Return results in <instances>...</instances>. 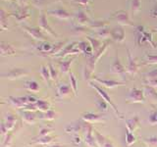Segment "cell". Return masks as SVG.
<instances>
[{
    "mask_svg": "<svg viewBox=\"0 0 157 147\" xmlns=\"http://www.w3.org/2000/svg\"><path fill=\"white\" fill-rule=\"evenodd\" d=\"M128 59H129V64H128L127 67V72L131 75H136L139 71V65L136 64V59L132 57V54L129 49H128Z\"/></svg>",
    "mask_w": 157,
    "mask_h": 147,
    "instance_id": "obj_11",
    "label": "cell"
},
{
    "mask_svg": "<svg viewBox=\"0 0 157 147\" xmlns=\"http://www.w3.org/2000/svg\"><path fill=\"white\" fill-rule=\"evenodd\" d=\"M72 87L69 86L67 85H59L58 89H57V96L59 98H65V97H68L69 95L71 94L72 92Z\"/></svg>",
    "mask_w": 157,
    "mask_h": 147,
    "instance_id": "obj_19",
    "label": "cell"
},
{
    "mask_svg": "<svg viewBox=\"0 0 157 147\" xmlns=\"http://www.w3.org/2000/svg\"><path fill=\"white\" fill-rule=\"evenodd\" d=\"M74 142H75L76 144L81 143V137H80V136H76V137H75V139H74Z\"/></svg>",
    "mask_w": 157,
    "mask_h": 147,
    "instance_id": "obj_48",
    "label": "cell"
},
{
    "mask_svg": "<svg viewBox=\"0 0 157 147\" xmlns=\"http://www.w3.org/2000/svg\"><path fill=\"white\" fill-rule=\"evenodd\" d=\"M38 99H36L34 96H28V101H29V104H36L37 102Z\"/></svg>",
    "mask_w": 157,
    "mask_h": 147,
    "instance_id": "obj_46",
    "label": "cell"
},
{
    "mask_svg": "<svg viewBox=\"0 0 157 147\" xmlns=\"http://www.w3.org/2000/svg\"><path fill=\"white\" fill-rule=\"evenodd\" d=\"M87 2H88V0H80V3H82V4H87Z\"/></svg>",
    "mask_w": 157,
    "mask_h": 147,
    "instance_id": "obj_49",
    "label": "cell"
},
{
    "mask_svg": "<svg viewBox=\"0 0 157 147\" xmlns=\"http://www.w3.org/2000/svg\"><path fill=\"white\" fill-rule=\"evenodd\" d=\"M13 16L16 17L18 21L22 22L26 18L29 17V12H28V10L26 8H25V9H21V10H19V11H17L16 13H14Z\"/></svg>",
    "mask_w": 157,
    "mask_h": 147,
    "instance_id": "obj_25",
    "label": "cell"
},
{
    "mask_svg": "<svg viewBox=\"0 0 157 147\" xmlns=\"http://www.w3.org/2000/svg\"><path fill=\"white\" fill-rule=\"evenodd\" d=\"M147 83H148L149 86H151L152 88H154V89L157 91V77H149L148 81H147Z\"/></svg>",
    "mask_w": 157,
    "mask_h": 147,
    "instance_id": "obj_40",
    "label": "cell"
},
{
    "mask_svg": "<svg viewBox=\"0 0 157 147\" xmlns=\"http://www.w3.org/2000/svg\"><path fill=\"white\" fill-rule=\"evenodd\" d=\"M107 46H108V43L106 42V43H104L103 44V46L101 47V49L99 51H97L96 53H94L93 55L91 56V58L90 59V62H88V64H87V67L90 69V70L93 72V69H94V67H95V64H96V62L99 60V58L104 54V52L106 51V49H107Z\"/></svg>",
    "mask_w": 157,
    "mask_h": 147,
    "instance_id": "obj_4",
    "label": "cell"
},
{
    "mask_svg": "<svg viewBox=\"0 0 157 147\" xmlns=\"http://www.w3.org/2000/svg\"><path fill=\"white\" fill-rule=\"evenodd\" d=\"M69 75H70V81H71V87L73 89V92L75 93L76 96H78V81L73 73H70Z\"/></svg>",
    "mask_w": 157,
    "mask_h": 147,
    "instance_id": "obj_29",
    "label": "cell"
},
{
    "mask_svg": "<svg viewBox=\"0 0 157 147\" xmlns=\"http://www.w3.org/2000/svg\"><path fill=\"white\" fill-rule=\"evenodd\" d=\"M53 130L50 129V127H42V129H40V130H39V134L38 136L41 137V136H46V135H49V134L50 132H52Z\"/></svg>",
    "mask_w": 157,
    "mask_h": 147,
    "instance_id": "obj_37",
    "label": "cell"
},
{
    "mask_svg": "<svg viewBox=\"0 0 157 147\" xmlns=\"http://www.w3.org/2000/svg\"><path fill=\"white\" fill-rule=\"evenodd\" d=\"M110 34H111V37L114 39L115 41L123 42L125 40V31L120 26L115 27L114 28H113L110 32Z\"/></svg>",
    "mask_w": 157,
    "mask_h": 147,
    "instance_id": "obj_9",
    "label": "cell"
},
{
    "mask_svg": "<svg viewBox=\"0 0 157 147\" xmlns=\"http://www.w3.org/2000/svg\"><path fill=\"white\" fill-rule=\"evenodd\" d=\"M39 27H40L41 29H44L48 34H50L52 36H56V33L52 31V28L49 27V24H47L45 14H41L40 18H39Z\"/></svg>",
    "mask_w": 157,
    "mask_h": 147,
    "instance_id": "obj_15",
    "label": "cell"
},
{
    "mask_svg": "<svg viewBox=\"0 0 157 147\" xmlns=\"http://www.w3.org/2000/svg\"><path fill=\"white\" fill-rule=\"evenodd\" d=\"M25 87L29 92H33V93H36L39 91V85L36 81H29L25 83Z\"/></svg>",
    "mask_w": 157,
    "mask_h": 147,
    "instance_id": "obj_24",
    "label": "cell"
},
{
    "mask_svg": "<svg viewBox=\"0 0 157 147\" xmlns=\"http://www.w3.org/2000/svg\"><path fill=\"white\" fill-rule=\"evenodd\" d=\"M94 134H95V139H96L97 144L101 147V145H102L103 143H104L105 140H106V139H105V137H104V136H102L96 130H94Z\"/></svg>",
    "mask_w": 157,
    "mask_h": 147,
    "instance_id": "obj_34",
    "label": "cell"
},
{
    "mask_svg": "<svg viewBox=\"0 0 157 147\" xmlns=\"http://www.w3.org/2000/svg\"><path fill=\"white\" fill-rule=\"evenodd\" d=\"M54 140V137L50 136V135H46V136H41L39 138L36 139L33 144H41V145H47V144H50L51 142Z\"/></svg>",
    "mask_w": 157,
    "mask_h": 147,
    "instance_id": "obj_23",
    "label": "cell"
},
{
    "mask_svg": "<svg viewBox=\"0 0 157 147\" xmlns=\"http://www.w3.org/2000/svg\"><path fill=\"white\" fill-rule=\"evenodd\" d=\"M0 131H1V135L2 136H6L8 134V130H7V127L5 126L4 122L1 123V125H0Z\"/></svg>",
    "mask_w": 157,
    "mask_h": 147,
    "instance_id": "obj_45",
    "label": "cell"
},
{
    "mask_svg": "<svg viewBox=\"0 0 157 147\" xmlns=\"http://www.w3.org/2000/svg\"><path fill=\"white\" fill-rule=\"evenodd\" d=\"M36 108H37V110H39L40 112L42 113H45L47 111L50 110V103L47 102L46 100H42V99H38L37 102L36 103Z\"/></svg>",
    "mask_w": 157,
    "mask_h": 147,
    "instance_id": "obj_21",
    "label": "cell"
},
{
    "mask_svg": "<svg viewBox=\"0 0 157 147\" xmlns=\"http://www.w3.org/2000/svg\"><path fill=\"white\" fill-rule=\"evenodd\" d=\"M48 68H49V71H50V77H51V80L56 81V80H57V76H58L57 71L55 70V69H54V67L51 65V64H49V65H48Z\"/></svg>",
    "mask_w": 157,
    "mask_h": 147,
    "instance_id": "obj_38",
    "label": "cell"
},
{
    "mask_svg": "<svg viewBox=\"0 0 157 147\" xmlns=\"http://www.w3.org/2000/svg\"><path fill=\"white\" fill-rule=\"evenodd\" d=\"M0 53H1V56H13L16 53V49L11 44L1 41V43H0Z\"/></svg>",
    "mask_w": 157,
    "mask_h": 147,
    "instance_id": "obj_10",
    "label": "cell"
},
{
    "mask_svg": "<svg viewBox=\"0 0 157 147\" xmlns=\"http://www.w3.org/2000/svg\"><path fill=\"white\" fill-rule=\"evenodd\" d=\"M111 73L112 74H117V75H124L126 73L125 67L122 65V63L120 62V59L116 57L114 63L112 64L111 67Z\"/></svg>",
    "mask_w": 157,
    "mask_h": 147,
    "instance_id": "obj_14",
    "label": "cell"
},
{
    "mask_svg": "<svg viewBox=\"0 0 157 147\" xmlns=\"http://www.w3.org/2000/svg\"><path fill=\"white\" fill-rule=\"evenodd\" d=\"M108 105H109V104H108L105 100H103L101 97L98 100H96V106H97L98 110H99L100 112L108 111Z\"/></svg>",
    "mask_w": 157,
    "mask_h": 147,
    "instance_id": "obj_28",
    "label": "cell"
},
{
    "mask_svg": "<svg viewBox=\"0 0 157 147\" xmlns=\"http://www.w3.org/2000/svg\"><path fill=\"white\" fill-rule=\"evenodd\" d=\"M92 80L96 81L97 83H99L102 86H104L106 88H114L116 86H121L123 85V82L121 81H117L114 80H103V78H99L95 76L92 77Z\"/></svg>",
    "mask_w": 157,
    "mask_h": 147,
    "instance_id": "obj_5",
    "label": "cell"
},
{
    "mask_svg": "<svg viewBox=\"0 0 157 147\" xmlns=\"http://www.w3.org/2000/svg\"><path fill=\"white\" fill-rule=\"evenodd\" d=\"M136 142V136L134 134V132H131L130 130H126V143L127 145H132Z\"/></svg>",
    "mask_w": 157,
    "mask_h": 147,
    "instance_id": "obj_30",
    "label": "cell"
},
{
    "mask_svg": "<svg viewBox=\"0 0 157 147\" xmlns=\"http://www.w3.org/2000/svg\"><path fill=\"white\" fill-rule=\"evenodd\" d=\"M75 59H76V57L74 56L70 59H68V60H66V61L60 62V71L62 74H68L69 73V71H70V67L73 64V62L75 61Z\"/></svg>",
    "mask_w": 157,
    "mask_h": 147,
    "instance_id": "obj_20",
    "label": "cell"
},
{
    "mask_svg": "<svg viewBox=\"0 0 157 147\" xmlns=\"http://www.w3.org/2000/svg\"><path fill=\"white\" fill-rule=\"evenodd\" d=\"M46 147H64V146H61V145H48Z\"/></svg>",
    "mask_w": 157,
    "mask_h": 147,
    "instance_id": "obj_51",
    "label": "cell"
},
{
    "mask_svg": "<svg viewBox=\"0 0 157 147\" xmlns=\"http://www.w3.org/2000/svg\"><path fill=\"white\" fill-rule=\"evenodd\" d=\"M146 64H157V55H146Z\"/></svg>",
    "mask_w": 157,
    "mask_h": 147,
    "instance_id": "obj_42",
    "label": "cell"
},
{
    "mask_svg": "<svg viewBox=\"0 0 157 147\" xmlns=\"http://www.w3.org/2000/svg\"><path fill=\"white\" fill-rule=\"evenodd\" d=\"M87 39L90 41L91 46H92V48H93V51H94V53H96L97 51H99V50H100V49H101V45H102L100 40H98L97 38H92V37H90V36H88Z\"/></svg>",
    "mask_w": 157,
    "mask_h": 147,
    "instance_id": "obj_27",
    "label": "cell"
},
{
    "mask_svg": "<svg viewBox=\"0 0 157 147\" xmlns=\"http://www.w3.org/2000/svg\"><path fill=\"white\" fill-rule=\"evenodd\" d=\"M92 126H87V130H86V134L85 137V143L88 147H97V142L96 139L93 137L92 135Z\"/></svg>",
    "mask_w": 157,
    "mask_h": 147,
    "instance_id": "obj_12",
    "label": "cell"
},
{
    "mask_svg": "<svg viewBox=\"0 0 157 147\" xmlns=\"http://www.w3.org/2000/svg\"><path fill=\"white\" fill-rule=\"evenodd\" d=\"M152 14H153V15H152V16H154V17H157V8L154 10V11L153 12H152Z\"/></svg>",
    "mask_w": 157,
    "mask_h": 147,
    "instance_id": "obj_50",
    "label": "cell"
},
{
    "mask_svg": "<svg viewBox=\"0 0 157 147\" xmlns=\"http://www.w3.org/2000/svg\"><path fill=\"white\" fill-rule=\"evenodd\" d=\"M82 119L86 122V123H102V122H105V119L103 118L101 115H97V114H94V113H85V114H82Z\"/></svg>",
    "mask_w": 157,
    "mask_h": 147,
    "instance_id": "obj_8",
    "label": "cell"
},
{
    "mask_svg": "<svg viewBox=\"0 0 157 147\" xmlns=\"http://www.w3.org/2000/svg\"><path fill=\"white\" fill-rule=\"evenodd\" d=\"M113 19H115L116 21H118L119 23L123 24H129V26H131V21L129 19V15H128L127 12L125 11H119L115 13L114 15H113Z\"/></svg>",
    "mask_w": 157,
    "mask_h": 147,
    "instance_id": "obj_13",
    "label": "cell"
},
{
    "mask_svg": "<svg viewBox=\"0 0 157 147\" xmlns=\"http://www.w3.org/2000/svg\"><path fill=\"white\" fill-rule=\"evenodd\" d=\"M5 126L7 127L8 131H11L15 129V126H16V124H17V118L15 117L14 115L12 114H7L6 117H5Z\"/></svg>",
    "mask_w": 157,
    "mask_h": 147,
    "instance_id": "obj_17",
    "label": "cell"
},
{
    "mask_svg": "<svg viewBox=\"0 0 157 147\" xmlns=\"http://www.w3.org/2000/svg\"><path fill=\"white\" fill-rule=\"evenodd\" d=\"M149 124L150 125H156L157 124V111H152L149 115Z\"/></svg>",
    "mask_w": 157,
    "mask_h": 147,
    "instance_id": "obj_36",
    "label": "cell"
},
{
    "mask_svg": "<svg viewBox=\"0 0 157 147\" xmlns=\"http://www.w3.org/2000/svg\"><path fill=\"white\" fill-rule=\"evenodd\" d=\"M23 121L28 125H34L36 122V116L34 114V112L32 111H23L22 112Z\"/></svg>",
    "mask_w": 157,
    "mask_h": 147,
    "instance_id": "obj_16",
    "label": "cell"
},
{
    "mask_svg": "<svg viewBox=\"0 0 157 147\" xmlns=\"http://www.w3.org/2000/svg\"><path fill=\"white\" fill-rule=\"evenodd\" d=\"M9 100L11 102V104L15 106L18 109H24L27 105H29V101H28V96H19V97H13L10 96Z\"/></svg>",
    "mask_w": 157,
    "mask_h": 147,
    "instance_id": "obj_6",
    "label": "cell"
},
{
    "mask_svg": "<svg viewBox=\"0 0 157 147\" xmlns=\"http://www.w3.org/2000/svg\"><path fill=\"white\" fill-rule=\"evenodd\" d=\"M39 72H40V75L42 77V78L44 80V81L48 82L49 80L51 78L50 77V71H49V68L45 67V66H40V69H39Z\"/></svg>",
    "mask_w": 157,
    "mask_h": 147,
    "instance_id": "obj_26",
    "label": "cell"
},
{
    "mask_svg": "<svg viewBox=\"0 0 157 147\" xmlns=\"http://www.w3.org/2000/svg\"><path fill=\"white\" fill-rule=\"evenodd\" d=\"M53 49V45H51L48 42H43L42 45L40 46V50L44 53H49Z\"/></svg>",
    "mask_w": 157,
    "mask_h": 147,
    "instance_id": "obj_35",
    "label": "cell"
},
{
    "mask_svg": "<svg viewBox=\"0 0 157 147\" xmlns=\"http://www.w3.org/2000/svg\"><path fill=\"white\" fill-rule=\"evenodd\" d=\"M55 117H56V113L52 110H49L45 113H43V114L40 116V119L45 120V121H53L55 119Z\"/></svg>",
    "mask_w": 157,
    "mask_h": 147,
    "instance_id": "obj_32",
    "label": "cell"
},
{
    "mask_svg": "<svg viewBox=\"0 0 157 147\" xmlns=\"http://www.w3.org/2000/svg\"><path fill=\"white\" fill-rule=\"evenodd\" d=\"M1 14H0V17H1V28H5V23H6V15H5V12H4V10L2 9L1 10V12H0Z\"/></svg>",
    "mask_w": 157,
    "mask_h": 147,
    "instance_id": "obj_44",
    "label": "cell"
},
{
    "mask_svg": "<svg viewBox=\"0 0 157 147\" xmlns=\"http://www.w3.org/2000/svg\"><path fill=\"white\" fill-rule=\"evenodd\" d=\"M23 28H25V31H26L29 36H32L33 38L37 39V40H40V41L46 40V37L44 36V34L41 32V31L39 28H31V27H28V26H23Z\"/></svg>",
    "mask_w": 157,
    "mask_h": 147,
    "instance_id": "obj_7",
    "label": "cell"
},
{
    "mask_svg": "<svg viewBox=\"0 0 157 147\" xmlns=\"http://www.w3.org/2000/svg\"><path fill=\"white\" fill-rule=\"evenodd\" d=\"M128 100L130 103H144L145 101V95L144 91L140 88H131L129 95H128Z\"/></svg>",
    "mask_w": 157,
    "mask_h": 147,
    "instance_id": "obj_2",
    "label": "cell"
},
{
    "mask_svg": "<svg viewBox=\"0 0 157 147\" xmlns=\"http://www.w3.org/2000/svg\"><path fill=\"white\" fill-rule=\"evenodd\" d=\"M144 141L149 147H155V146H157V136L145 137V138H144Z\"/></svg>",
    "mask_w": 157,
    "mask_h": 147,
    "instance_id": "obj_33",
    "label": "cell"
},
{
    "mask_svg": "<svg viewBox=\"0 0 157 147\" xmlns=\"http://www.w3.org/2000/svg\"><path fill=\"white\" fill-rule=\"evenodd\" d=\"M11 141H12V135L11 134H7L6 136H5L3 147H9L10 144H11Z\"/></svg>",
    "mask_w": 157,
    "mask_h": 147,
    "instance_id": "obj_43",
    "label": "cell"
},
{
    "mask_svg": "<svg viewBox=\"0 0 157 147\" xmlns=\"http://www.w3.org/2000/svg\"><path fill=\"white\" fill-rule=\"evenodd\" d=\"M29 71L26 69H22V68H15L12 69L11 71H9L6 74H2L1 77H7L9 80L14 81V80H19L23 77H26L29 75Z\"/></svg>",
    "mask_w": 157,
    "mask_h": 147,
    "instance_id": "obj_3",
    "label": "cell"
},
{
    "mask_svg": "<svg viewBox=\"0 0 157 147\" xmlns=\"http://www.w3.org/2000/svg\"><path fill=\"white\" fill-rule=\"evenodd\" d=\"M140 9V0H132V10L134 12H137Z\"/></svg>",
    "mask_w": 157,
    "mask_h": 147,
    "instance_id": "obj_41",
    "label": "cell"
},
{
    "mask_svg": "<svg viewBox=\"0 0 157 147\" xmlns=\"http://www.w3.org/2000/svg\"><path fill=\"white\" fill-rule=\"evenodd\" d=\"M88 85H90V87H92V88H94V89L96 90V92H97V94L99 95L103 100H105L108 104L110 105V107L112 108L113 110H114V112L116 113V114L119 116L121 119H123V117H122V115H121V113L118 111V109H117V107H116V105L113 103V101H112V99H111V97L109 96V94L103 89V88L101 87V86H99L98 85H96V83H93V82H91V81H88Z\"/></svg>",
    "mask_w": 157,
    "mask_h": 147,
    "instance_id": "obj_1",
    "label": "cell"
},
{
    "mask_svg": "<svg viewBox=\"0 0 157 147\" xmlns=\"http://www.w3.org/2000/svg\"><path fill=\"white\" fill-rule=\"evenodd\" d=\"M49 14L53 15V16H55L57 18H60V19H68L71 17V15L69 14L67 11L63 9H58V10H51V11L48 12Z\"/></svg>",
    "mask_w": 157,
    "mask_h": 147,
    "instance_id": "obj_22",
    "label": "cell"
},
{
    "mask_svg": "<svg viewBox=\"0 0 157 147\" xmlns=\"http://www.w3.org/2000/svg\"><path fill=\"white\" fill-rule=\"evenodd\" d=\"M110 34V31H108L107 28H99L97 29V36H103V37H106Z\"/></svg>",
    "mask_w": 157,
    "mask_h": 147,
    "instance_id": "obj_39",
    "label": "cell"
},
{
    "mask_svg": "<svg viewBox=\"0 0 157 147\" xmlns=\"http://www.w3.org/2000/svg\"><path fill=\"white\" fill-rule=\"evenodd\" d=\"M101 147H115V146H114V144H113L111 141H108V140L106 139L104 143H103V144L101 145Z\"/></svg>",
    "mask_w": 157,
    "mask_h": 147,
    "instance_id": "obj_47",
    "label": "cell"
},
{
    "mask_svg": "<svg viewBox=\"0 0 157 147\" xmlns=\"http://www.w3.org/2000/svg\"><path fill=\"white\" fill-rule=\"evenodd\" d=\"M76 19L77 21L80 23V24H86V23H90V19L87 18L86 15L83 13V12H78L76 14Z\"/></svg>",
    "mask_w": 157,
    "mask_h": 147,
    "instance_id": "obj_31",
    "label": "cell"
},
{
    "mask_svg": "<svg viewBox=\"0 0 157 147\" xmlns=\"http://www.w3.org/2000/svg\"><path fill=\"white\" fill-rule=\"evenodd\" d=\"M126 126L128 130H130L131 132H135L137 127H140V118L136 116L132 118V119L126 121Z\"/></svg>",
    "mask_w": 157,
    "mask_h": 147,
    "instance_id": "obj_18",
    "label": "cell"
}]
</instances>
